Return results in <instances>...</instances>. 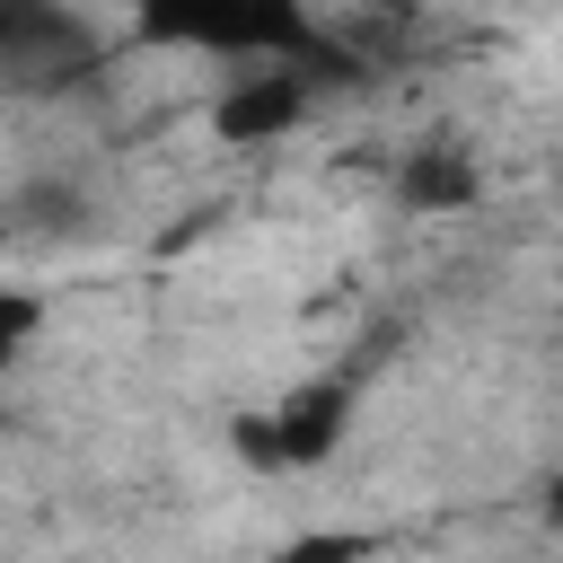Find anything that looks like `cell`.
<instances>
[{
  "instance_id": "6da1fadb",
  "label": "cell",
  "mask_w": 563,
  "mask_h": 563,
  "mask_svg": "<svg viewBox=\"0 0 563 563\" xmlns=\"http://www.w3.org/2000/svg\"><path fill=\"white\" fill-rule=\"evenodd\" d=\"M132 35L202 62H290L317 79H352V53L317 26L308 0H132Z\"/></svg>"
},
{
  "instance_id": "8992f818",
  "label": "cell",
  "mask_w": 563,
  "mask_h": 563,
  "mask_svg": "<svg viewBox=\"0 0 563 563\" xmlns=\"http://www.w3.org/2000/svg\"><path fill=\"white\" fill-rule=\"evenodd\" d=\"M35 334H44V299H35V290H18V282H0V369H9Z\"/></svg>"
},
{
  "instance_id": "7a4b0ae2",
  "label": "cell",
  "mask_w": 563,
  "mask_h": 563,
  "mask_svg": "<svg viewBox=\"0 0 563 563\" xmlns=\"http://www.w3.org/2000/svg\"><path fill=\"white\" fill-rule=\"evenodd\" d=\"M352 405H361V378H352V369H317V378L282 387L273 405H246V413L229 422V449H238L255 475H308V466H325V457L343 449Z\"/></svg>"
},
{
  "instance_id": "52a82bcc",
  "label": "cell",
  "mask_w": 563,
  "mask_h": 563,
  "mask_svg": "<svg viewBox=\"0 0 563 563\" xmlns=\"http://www.w3.org/2000/svg\"><path fill=\"white\" fill-rule=\"evenodd\" d=\"M361 554H369V537H343V528H334V537H299V545H282L273 563H361Z\"/></svg>"
},
{
  "instance_id": "5b68a950",
  "label": "cell",
  "mask_w": 563,
  "mask_h": 563,
  "mask_svg": "<svg viewBox=\"0 0 563 563\" xmlns=\"http://www.w3.org/2000/svg\"><path fill=\"white\" fill-rule=\"evenodd\" d=\"M396 194H405L413 211H457V202H475V158H466L457 141H422V150L405 158Z\"/></svg>"
},
{
  "instance_id": "3957f363",
  "label": "cell",
  "mask_w": 563,
  "mask_h": 563,
  "mask_svg": "<svg viewBox=\"0 0 563 563\" xmlns=\"http://www.w3.org/2000/svg\"><path fill=\"white\" fill-rule=\"evenodd\" d=\"M106 70V35L70 0H0V97H70Z\"/></svg>"
},
{
  "instance_id": "277c9868",
  "label": "cell",
  "mask_w": 563,
  "mask_h": 563,
  "mask_svg": "<svg viewBox=\"0 0 563 563\" xmlns=\"http://www.w3.org/2000/svg\"><path fill=\"white\" fill-rule=\"evenodd\" d=\"M317 88H325L317 70H290V62H238V70L220 79V97H211V132L238 141V150H264V141H282V132L308 123Z\"/></svg>"
}]
</instances>
